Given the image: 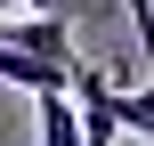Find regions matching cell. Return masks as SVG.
<instances>
[{
  "label": "cell",
  "mask_w": 154,
  "mask_h": 146,
  "mask_svg": "<svg viewBox=\"0 0 154 146\" xmlns=\"http://www.w3.org/2000/svg\"><path fill=\"white\" fill-rule=\"evenodd\" d=\"M73 106H81V146H122V114H114V81L97 65H73Z\"/></svg>",
  "instance_id": "obj_1"
},
{
  "label": "cell",
  "mask_w": 154,
  "mask_h": 146,
  "mask_svg": "<svg viewBox=\"0 0 154 146\" xmlns=\"http://www.w3.org/2000/svg\"><path fill=\"white\" fill-rule=\"evenodd\" d=\"M0 41H8V49L49 57V65H81V57H73V24H65V16H0Z\"/></svg>",
  "instance_id": "obj_2"
},
{
  "label": "cell",
  "mask_w": 154,
  "mask_h": 146,
  "mask_svg": "<svg viewBox=\"0 0 154 146\" xmlns=\"http://www.w3.org/2000/svg\"><path fill=\"white\" fill-rule=\"evenodd\" d=\"M0 81H8V89H24V98H57V89H73V65H49V57H32V49H8V41H0Z\"/></svg>",
  "instance_id": "obj_3"
},
{
  "label": "cell",
  "mask_w": 154,
  "mask_h": 146,
  "mask_svg": "<svg viewBox=\"0 0 154 146\" xmlns=\"http://www.w3.org/2000/svg\"><path fill=\"white\" fill-rule=\"evenodd\" d=\"M65 0H8V16H57Z\"/></svg>",
  "instance_id": "obj_4"
}]
</instances>
